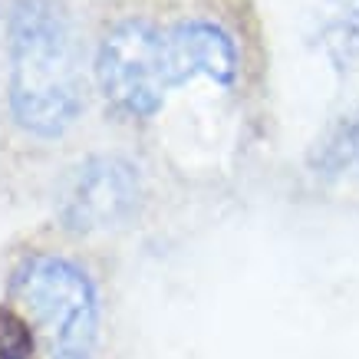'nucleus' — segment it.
<instances>
[{
    "mask_svg": "<svg viewBox=\"0 0 359 359\" xmlns=\"http://www.w3.org/2000/svg\"><path fill=\"white\" fill-rule=\"evenodd\" d=\"M7 112L33 139H60L86 106L83 46L60 0H11L4 17Z\"/></svg>",
    "mask_w": 359,
    "mask_h": 359,
    "instance_id": "obj_1",
    "label": "nucleus"
},
{
    "mask_svg": "<svg viewBox=\"0 0 359 359\" xmlns=\"http://www.w3.org/2000/svg\"><path fill=\"white\" fill-rule=\"evenodd\" d=\"M11 297L36 333L40 359H93L99 343L96 283L63 254H27L11 277Z\"/></svg>",
    "mask_w": 359,
    "mask_h": 359,
    "instance_id": "obj_2",
    "label": "nucleus"
},
{
    "mask_svg": "<svg viewBox=\"0 0 359 359\" xmlns=\"http://www.w3.org/2000/svg\"><path fill=\"white\" fill-rule=\"evenodd\" d=\"M93 73L112 109L139 122L158 116L168 93L182 89L165 20L149 13H126L102 30Z\"/></svg>",
    "mask_w": 359,
    "mask_h": 359,
    "instance_id": "obj_3",
    "label": "nucleus"
},
{
    "mask_svg": "<svg viewBox=\"0 0 359 359\" xmlns=\"http://www.w3.org/2000/svg\"><path fill=\"white\" fill-rule=\"evenodd\" d=\"M142 205V175L122 155H89L66 175L56 218L69 234L122 228Z\"/></svg>",
    "mask_w": 359,
    "mask_h": 359,
    "instance_id": "obj_4",
    "label": "nucleus"
},
{
    "mask_svg": "<svg viewBox=\"0 0 359 359\" xmlns=\"http://www.w3.org/2000/svg\"><path fill=\"white\" fill-rule=\"evenodd\" d=\"M0 359H40L36 333L17 306H0Z\"/></svg>",
    "mask_w": 359,
    "mask_h": 359,
    "instance_id": "obj_5",
    "label": "nucleus"
}]
</instances>
